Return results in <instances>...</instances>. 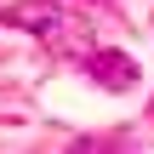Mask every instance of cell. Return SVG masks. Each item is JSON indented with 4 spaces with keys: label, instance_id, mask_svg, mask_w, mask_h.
Masks as SVG:
<instances>
[{
    "label": "cell",
    "instance_id": "7a4b0ae2",
    "mask_svg": "<svg viewBox=\"0 0 154 154\" xmlns=\"http://www.w3.org/2000/svg\"><path fill=\"white\" fill-rule=\"evenodd\" d=\"M6 23H11V29H34V34H51V29H63V11H57L51 0H29V6H11V11H6Z\"/></svg>",
    "mask_w": 154,
    "mask_h": 154
},
{
    "label": "cell",
    "instance_id": "6da1fadb",
    "mask_svg": "<svg viewBox=\"0 0 154 154\" xmlns=\"http://www.w3.org/2000/svg\"><path fill=\"white\" fill-rule=\"evenodd\" d=\"M86 74H91L103 91H131V86H137V63H131L126 51H114V46L86 51Z\"/></svg>",
    "mask_w": 154,
    "mask_h": 154
},
{
    "label": "cell",
    "instance_id": "3957f363",
    "mask_svg": "<svg viewBox=\"0 0 154 154\" xmlns=\"http://www.w3.org/2000/svg\"><path fill=\"white\" fill-rule=\"evenodd\" d=\"M74 154H137V149H120V143H103L97 137V143H74Z\"/></svg>",
    "mask_w": 154,
    "mask_h": 154
}]
</instances>
